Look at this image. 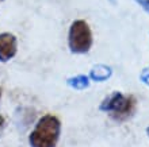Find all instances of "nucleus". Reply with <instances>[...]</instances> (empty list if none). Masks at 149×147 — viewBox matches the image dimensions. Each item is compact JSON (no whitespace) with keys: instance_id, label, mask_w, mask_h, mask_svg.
I'll use <instances>...</instances> for the list:
<instances>
[{"instance_id":"9b49d317","label":"nucleus","mask_w":149,"mask_h":147,"mask_svg":"<svg viewBox=\"0 0 149 147\" xmlns=\"http://www.w3.org/2000/svg\"><path fill=\"white\" fill-rule=\"evenodd\" d=\"M146 134H148V136H149V126L146 127Z\"/></svg>"},{"instance_id":"423d86ee","label":"nucleus","mask_w":149,"mask_h":147,"mask_svg":"<svg viewBox=\"0 0 149 147\" xmlns=\"http://www.w3.org/2000/svg\"><path fill=\"white\" fill-rule=\"evenodd\" d=\"M67 85L74 90H84L90 86V77L84 74H79L74 77H69L67 80Z\"/></svg>"},{"instance_id":"ddd939ff","label":"nucleus","mask_w":149,"mask_h":147,"mask_svg":"<svg viewBox=\"0 0 149 147\" xmlns=\"http://www.w3.org/2000/svg\"><path fill=\"white\" fill-rule=\"evenodd\" d=\"M0 1H3V0H0Z\"/></svg>"},{"instance_id":"6e6552de","label":"nucleus","mask_w":149,"mask_h":147,"mask_svg":"<svg viewBox=\"0 0 149 147\" xmlns=\"http://www.w3.org/2000/svg\"><path fill=\"white\" fill-rule=\"evenodd\" d=\"M136 1H137V3L149 14V0H136Z\"/></svg>"},{"instance_id":"f257e3e1","label":"nucleus","mask_w":149,"mask_h":147,"mask_svg":"<svg viewBox=\"0 0 149 147\" xmlns=\"http://www.w3.org/2000/svg\"><path fill=\"white\" fill-rule=\"evenodd\" d=\"M61 135V121L56 115L46 113L39 117L29 135L30 147H57Z\"/></svg>"},{"instance_id":"0eeeda50","label":"nucleus","mask_w":149,"mask_h":147,"mask_svg":"<svg viewBox=\"0 0 149 147\" xmlns=\"http://www.w3.org/2000/svg\"><path fill=\"white\" fill-rule=\"evenodd\" d=\"M140 80H141L146 86H149V66L145 68V69L141 72V74H140Z\"/></svg>"},{"instance_id":"f03ea898","label":"nucleus","mask_w":149,"mask_h":147,"mask_svg":"<svg viewBox=\"0 0 149 147\" xmlns=\"http://www.w3.org/2000/svg\"><path fill=\"white\" fill-rule=\"evenodd\" d=\"M99 109L109 113L114 121L123 123L134 115L137 109V100L133 95H123L122 92L115 90L103 99Z\"/></svg>"},{"instance_id":"7ed1b4c3","label":"nucleus","mask_w":149,"mask_h":147,"mask_svg":"<svg viewBox=\"0 0 149 147\" xmlns=\"http://www.w3.org/2000/svg\"><path fill=\"white\" fill-rule=\"evenodd\" d=\"M68 46L74 54H86L92 47V32L86 20H74L68 32Z\"/></svg>"},{"instance_id":"1a4fd4ad","label":"nucleus","mask_w":149,"mask_h":147,"mask_svg":"<svg viewBox=\"0 0 149 147\" xmlns=\"http://www.w3.org/2000/svg\"><path fill=\"white\" fill-rule=\"evenodd\" d=\"M4 126H6V119H4V116L0 115V131L4 128Z\"/></svg>"},{"instance_id":"9d476101","label":"nucleus","mask_w":149,"mask_h":147,"mask_svg":"<svg viewBox=\"0 0 149 147\" xmlns=\"http://www.w3.org/2000/svg\"><path fill=\"white\" fill-rule=\"evenodd\" d=\"M1 95H3V89L0 88V100H1Z\"/></svg>"},{"instance_id":"f8f14e48","label":"nucleus","mask_w":149,"mask_h":147,"mask_svg":"<svg viewBox=\"0 0 149 147\" xmlns=\"http://www.w3.org/2000/svg\"><path fill=\"white\" fill-rule=\"evenodd\" d=\"M110 1H111V3H115V0H110Z\"/></svg>"},{"instance_id":"39448f33","label":"nucleus","mask_w":149,"mask_h":147,"mask_svg":"<svg viewBox=\"0 0 149 147\" xmlns=\"http://www.w3.org/2000/svg\"><path fill=\"white\" fill-rule=\"evenodd\" d=\"M113 76V68L107 65H103V63H99V65L94 66L90 72V80L96 82H103L107 81L109 78Z\"/></svg>"},{"instance_id":"20e7f679","label":"nucleus","mask_w":149,"mask_h":147,"mask_svg":"<svg viewBox=\"0 0 149 147\" xmlns=\"http://www.w3.org/2000/svg\"><path fill=\"white\" fill-rule=\"evenodd\" d=\"M18 51V41L11 32L0 34V62H8L16 55Z\"/></svg>"}]
</instances>
